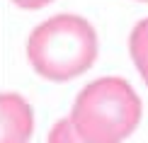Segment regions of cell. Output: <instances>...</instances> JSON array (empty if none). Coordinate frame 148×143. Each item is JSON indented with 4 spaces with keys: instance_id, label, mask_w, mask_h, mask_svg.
<instances>
[{
    "instance_id": "cell-6",
    "label": "cell",
    "mask_w": 148,
    "mask_h": 143,
    "mask_svg": "<svg viewBox=\"0 0 148 143\" xmlns=\"http://www.w3.org/2000/svg\"><path fill=\"white\" fill-rule=\"evenodd\" d=\"M12 3H15L17 8H22V10H39V8H44V5H49L51 0H12Z\"/></svg>"
},
{
    "instance_id": "cell-2",
    "label": "cell",
    "mask_w": 148,
    "mask_h": 143,
    "mask_svg": "<svg viewBox=\"0 0 148 143\" xmlns=\"http://www.w3.org/2000/svg\"><path fill=\"white\" fill-rule=\"evenodd\" d=\"M71 121L85 143H121L141 121V99L126 80L100 78L80 90Z\"/></svg>"
},
{
    "instance_id": "cell-5",
    "label": "cell",
    "mask_w": 148,
    "mask_h": 143,
    "mask_svg": "<svg viewBox=\"0 0 148 143\" xmlns=\"http://www.w3.org/2000/svg\"><path fill=\"white\" fill-rule=\"evenodd\" d=\"M49 143H85V141L78 136L75 126H73V121H71V116H68V119H61L56 126L51 129V133H49Z\"/></svg>"
},
{
    "instance_id": "cell-3",
    "label": "cell",
    "mask_w": 148,
    "mask_h": 143,
    "mask_svg": "<svg viewBox=\"0 0 148 143\" xmlns=\"http://www.w3.org/2000/svg\"><path fill=\"white\" fill-rule=\"evenodd\" d=\"M34 131L32 107L20 97L5 92L0 97V143H29Z\"/></svg>"
},
{
    "instance_id": "cell-1",
    "label": "cell",
    "mask_w": 148,
    "mask_h": 143,
    "mask_svg": "<svg viewBox=\"0 0 148 143\" xmlns=\"http://www.w3.org/2000/svg\"><path fill=\"white\" fill-rule=\"evenodd\" d=\"M97 58V34L78 15H56L41 22L27 39V61L41 78L66 83L83 75Z\"/></svg>"
},
{
    "instance_id": "cell-4",
    "label": "cell",
    "mask_w": 148,
    "mask_h": 143,
    "mask_svg": "<svg viewBox=\"0 0 148 143\" xmlns=\"http://www.w3.org/2000/svg\"><path fill=\"white\" fill-rule=\"evenodd\" d=\"M129 53L131 61L136 66V70L141 73L143 83L148 85V20H141L136 27L131 29L129 36Z\"/></svg>"
}]
</instances>
